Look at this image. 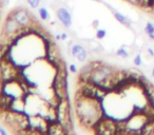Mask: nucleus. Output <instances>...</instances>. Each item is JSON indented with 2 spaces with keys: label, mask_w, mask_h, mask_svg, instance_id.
<instances>
[{
  "label": "nucleus",
  "mask_w": 154,
  "mask_h": 135,
  "mask_svg": "<svg viewBox=\"0 0 154 135\" xmlns=\"http://www.w3.org/2000/svg\"><path fill=\"white\" fill-rule=\"evenodd\" d=\"M92 129L97 134H117L118 124L117 121L114 120L112 117L103 115V117L100 120H98Z\"/></svg>",
  "instance_id": "obj_3"
},
{
  "label": "nucleus",
  "mask_w": 154,
  "mask_h": 135,
  "mask_svg": "<svg viewBox=\"0 0 154 135\" xmlns=\"http://www.w3.org/2000/svg\"><path fill=\"white\" fill-rule=\"evenodd\" d=\"M148 54H149L150 56H152V57L154 56V51L151 49V48H150V49H148Z\"/></svg>",
  "instance_id": "obj_21"
},
{
  "label": "nucleus",
  "mask_w": 154,
  "mask_h": 135,
  "mask_svg": "<svg viewBox=\"0 0 154 135\" xmlns=\"http://www.w3.org/2000/svg\"><path fill=\"white\" fill-rule=\"evenodd\" d=\"M0 134H1V135H7L8 134V131L5 130L2 126H0Z\"/></svg>",
  "instance_id": "obj_19"
},
{
  "label": "nucleus",
  "mask_w": 154,
  "mask_h": 135,
  "mask_svg": "<svg viewBox=\"0 0 154 135\" xmlns=\"http://www.w3.org/2000/svg\"><path fill=\"white\" fill-rule=\"evenodd\" d=\"M26 101L24 97H17L14 98L11 103L10 110L14 112H19V113H26Z\"/></svg>",
  "instance_id": "obj_8"
},
{
  "label": "nucleus",
  "mask_w": 154,
  "mask_h": 135,
  "mask_svg": "<svg viewBox=\"0 0 154 135\" xmlns=\"http://www.w3.org/2000/svg\"><path fill=\"white\" fill-rule=\"evenodd\" d=\"M106 5H107L108 8H109V10L110 11L113 13V15H114V17H115V19L117 20L118 22H120L122 24H124L125 26H127V28H130L131 26V20L129 19L128 17H126L125 15H122V13H119L118 11H116L115 9H114L113 7H111L110 5H108V3H105Z\"/></svg>",
  "instance_id": "obj_10"
},
{
  "label": "nucleus",
  "mask_w": 154,
  "mask_h": 135,
  "mask_svg": "<svg viewBox=\"0 0 154 135\" xmlns=\"http://www.w3.org/2000/svg\"><path fill=\"white\" fill-rule=\"evenodd\" d=\"M20 28H21V26H20L17 20L14 18L13 14H12V12H11L7 17L5 26H3L2 32L5 33V35H8V36L10 37V39H11V37H13L14 34H15L16 32H18V30H19Z\"/></svg>",
  "instance_id": "obj_5"
},
{
  "label": "nucleus",
  "mask_w": 154,
  "mask_h": 135,
  "mask_svg": "<svg viewBox=\"0 0 154 135\" xmlns=\"http://www.w3.org/2000/svg\"><path fill=\"white\" fill-rule=\"evenodd\" d=\"M56 15H57L58 20L61 22V24L64 28L68 29L72 26V15L68 11V9H66L63 7L58 8L57 11H56Z\"/></svg>",
  "instance_id": "obj_7"
},
{
  "label": "nucleus",
  "mask_w": 154,
  "mask_h": 135,
  "mask_svg": "<svg viewBox=\"0 0 154 135\" xmlns=\"http://www.w3.org/2000/svg\"><path fill=\"white\" fill-rule=\"evenodd\" d=\"M149 103H150V105L152 106V107H153V109H154V97H153V98L151 99V100L149 101Z\"/></svg>",
  "instance_id": "obj_22"
},
{
  "label": "nucleus",
  "mask_w": 154,
  "mask_h": 135,
  "mask_svg": "<svg viewBox=\"0 0 154 135\" xmlns=\"http://www.w3.org/2000/svg\"><path fill=\"white\" fill-rule=\"evenodd\" d=\"M41 0H28V3L32 9H37L40 5Z\"/></svg>",
  "instance_id": "obj_14"
},
{
  "label": "nucleus",
  "mask_w": 154,
  "mask_h": 135,
  "mask_svg": "<svg viewBox=\"0 0 154 135\" xmlns=\"http://www.w3.org/2000/svg\"><path fill=\"white\" fill-rule=\"evenodd\" d=\"M87 58H88V51H87L86 48H84L82 51L76 56V59L79 62H85L87 60Z\"/></svg>",
  "instance_id": "obj_13"
},
{
  "label": "nucleus",
  "mask_w": 154,
  "mask_h": 135,
  "mask_svg": "<svg viewBox=\"0 0 154 135\" xmlns=\"http://www.w3.org/2000/svg\"><path fill=\"white\" fill-rule=\"evenodd\" d=\"M93 26H94V28H97V26H98V21H97V20H95V21L93 22Z\"/></svg>",
  "instance_id": "obj_23"
},
{
  "label": "nucleus",
  "mask_w": 154,
  "mask_h": 135,
  "mask_svg": "<svg viewBox=\"0 0 154 135\" xmlns=\"http://www.w3.org/2000/svg\"><path fill=\"white\" fill-rule=\"evenodd\" d=\"M150 121V118L143 111H133V113L125 120L126 131L129 134H141V130Z\"/></svg>",
  "instance_id": "obj_2"
},
{
  "label": "nucleus",
  "mask_w": 154,
  "mask_h": 135,
  "mask_svg": "<svg viewBox=\"0 0 154 135\" xmlns=\"http://www.w3.org/2000/svg\"><path fill=\"white\" fill-rule=\"evenodd\" d=\"M60 35H61V40H66L68 38V33L66 32H62Z\"/></svg>",
  "instance_id": "obj_20"
},
{
  "label": "nucleus",
  "mask_w": 154,
  "mask_h": 135,
  "mask_svg": "<svg viewBox=\"0 0 154 135\" xmlns=\"http://www.w3.org/2000/svg\"><path fill=\"white\" fill-rule=\"evenodd\" d=\"M151 74H152V77L154 78V66H153V69H152V72H151Z\"/></svg>",
  "instance_id": "obj_24"
},
{
  "label": "nucleus",
  "mask_w": 154,
  "mask_h": 135,
  "mask_svg": "<svg viewBox=\"0 0 154 135\" xmlns=\"http://www.w3.org/2000/svg\"><path fill=\"white\" fill-rule=\"evenodd\" d=\"M29 122H30V128L39 131L40 134H42V133H48L49 120H48L45 116L40 115V114L29 115Z\"/></svg>",
  "instance_id": "obj_4"
},
{
  "label": "nucleus",
  "mask_w": 154,
  "mask_h": 135,
  "mask_svg": "<svg viewBox=\"0 0 154 135\" xmlns=\"http://www.w3.org/2000/svg\"><path fill=\"white\" fill-rule=\"evenodd\" d=\"M48 134L56 135V134H68L64 127L58 120L49 122V128H48Z\"/></svg>",
  "instance_id": "obj_9"
},
{
  "label": "nucleus",
  "mask_w": 154,
  "mask_h": 135,
  "mask_svg": "<svg viewBox=\"0 0 154 135\" xmlns=\"http://www.w3.org/2000/svg\"><path fill=\"white\" fill-rule=\"evenodd\" d=\"M75 113L82 127L93 128L105 115L103 101L76 93Z\"/></svg>",
  "instance_id": "obj_1"
},
{
  "label": "nucleus",
  "mask_w": 154,
  "mask_h": 135,
  "mask_svg": "<svg viewBox=\"0 0 154 135\" xmlns=\"http://www.w3.org/2000/svg\"><path fill=\"white\" fill-rule=\"evenodd\" d=\"M38 13H39V16H40V18L42 20H48L50 18V13L47 10V8L41 7L40 9L38 10Z\"/></svg>",
  "instance_id": "obj_12"
},
{
  "label": "nucleus",
  "mask_w": 154,
  "mask_h": 135,
  "mask_svg": "<svg viewBox=\"0 0 154 135\" xmlns=\"http://www.w3.org/2000/svg\"><path fill=\"white\" fill-rule=\"evenodd\" d=\"M116 55L119 56V57H122V58H128L129 56L131 55V53L126 49V48L122 47V48H119V49L116 51Z\"/></svg>",
  "instance_id": "obj_11"
},
{
  "label": "nucleus",
  "mask_w": 154,
  "mask_h": 135,
  "mask_svg": "<svg viewBox=\"0 0 154 135\" xmlns=\"http://www.w3.org/2000/svg\"><path fill=\"white\" fill-rule=\"evenodd\" d=\"M107 36V31L106 30H97L96 32V38L97 39H103Z\"/></svg>",
  "instance_id": "obj_15"
},
{
  "label": "nucleus",
  "mask_w": 154,
  "mask_h": 135,
  "mask_svg": "<svg viewBox=\"0 0 154 135\" xmlns=\"http://www.w3.org/2000/svg\"><path fill=\"white\" fill-rule=\"evenodd\" d=\"M14 18L18 21L21 26H29L33 23V17H31L30 13L26 9H17L12 11Z\"/></svg>",
  "instance_id": "obj_6"
},
{
  "label": "nucleus",
  "mask_w": 154,
  "mask_h": 135,
  "mask_svg": "<svg viewBox=\"0 0 154 135\" xmlns=\"http://www.w3.org/2000/svg\"><path fill=\"white\" fill-rule=\"evenodd\" d=\"M145 32L147 33V35L151 34V33L154 32V26L152 23H147L146 24V28H145Z\"/></svg>",
  "instance_id": "obj_16"
},
{
  "label": "nucleus",
  "mask_w": 154,
  "mask_h": 135,
  "mask_svg": "<svg viewBox=\"0 0 154 135\" xmlns=\"http://www.w3.org/2000/svg\"><path fill=\"white\" fill-rule=\"evenodd\" d=\"M70 71L72 72V73H77V66H75L74 63H72V64H70Z\"/></svg>",
  "instance_id": "obj_18"
},
{
  "label": "nucleus",
  "mask_w": 154,
  "mask_h": 135,
  "mask_svg": "<svg viewBox=\"0 0 154 135\" xmlns=\"http://www.w3.org/2000/svg\"><path fill=\"white\" fill-rule=\"evenodd\" d=\"M133 63H134L136 66H141V56L139 55V54H137V55L134 56V59H133Z\"/></svg>",
  "instance_id": "obj_17"
},
{
  "label": "nucleus",
  "mask_w": 154,
  "mask_h": 135,
  "mask_svg": "<svg viewBox=\"0 0 154 135\" xmlns=\"http://www.w3.org/2000/svg\"><path fill=\"white\" fill-rule=\"evenodd\" d=\"M94 1H96V2H103V0H94Z\"/></svg>",
  "instance_id": "obj_25"
},
{
  "label": "nucleus",
  "mask_w": 154,
  "mask_h": 135,
  "mask_svg": "<svg viewBox=\"0 0 154 135\" xmlns=\"http://www.w3.org/2000/svg\"><path fill=\"white\" fill-rule=\"evenodd\" d=\"M153 12H154V11H153Z\"/></svg>",
  "instance_id": "obj_26"
}]
</instances>
